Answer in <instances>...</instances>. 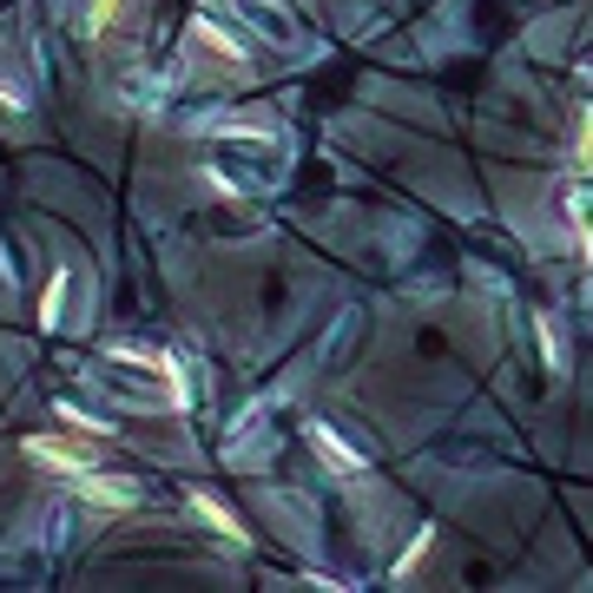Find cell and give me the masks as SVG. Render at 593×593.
<instances>
[{
	"mask_svg": "<svg viewBox=\"0 0 593 593\" xmlns=\"http://www.w3.org/2000/svg\"><path fill=\"white\" fill-rule=\"evenodd\" d=\"M106 357H113V363H133V370L165 376V402H172V409H185V402H192V396H185V370H178V357H165V350H139V343H106Z\"/></svg>",
	"mask_w": 593,
	"mask_h": 593,
	"instance_id": "3",
	"label": "cell"
},
{
	"mask_svg": "<svg viewBox=\"0 0 593 593\" xmlns=\"http://www.w3.org/2000/svg\"><path fill=\"white\" fill-rule=\"evenodd\" d=\"M185 508H192V521H205L212 534H224L231 547H244V521L231 515V508H224L218 495H205V488H192V495H185Z\"/></svg>",
	"mask_w": 593,
	"mask_h": 593,
	"instance_id": "4",
	"label": "cell"
},
{
	"mask_svg": "<svg viewBox=\"0 0 593 593\" xmlns=\"http://www.w3.org/2000/svg\"><path fill=\"white\" fill-rule=\"evenodd\" d=\"M27 461L33 468H47V475H60V482H74V475H86V468H99L93 461V448H79V443H60V436H27Z\"/></svg>",
	"mask_w": 593,
	"mask_h": 593,
	"instance_id": "2",
	"label": "cell"
},
{
	"mask_svg": "<svg viewBox=\"0 0 593 593\" xmlns=\"http://www.w3.org/2000/svg\"><path fill=\"white\" fill-rule=\"evenodd\" d=\"M192 40L205 47V54H218V60H231V67H244L251 54H244V40H231L218 20H192Z\"/></svg>",
	"mask_w": 593,
	"mask_h": 593,
	"instance_id": "5",
	"label": "cell"
},
{
	"mask_svg": "<svg viewBox=\"0 0 593 593\" xmlns=\"http://www.w3.org/2000/svg\"><path fill=\"white\" fill-rule=\"evenodd\" d=\"M119 7H126V0H93V7H86V40H99V33L113 27V13H119Z\"/></svg>",
	"mask_w": 593,
	"mask_h": 593,
	"instance_id": "9",
	"label": "cell"
},
{
	"mask_svg": "<svg viewBox=\"0 0 593 593\" xmlns=\"http://www.w3.org/2000/svg\"><path fill=\"white\" fill-rule=\"evenodd\" d=\"M67 284H74L67 271H54V278H47V291H40V330H54V323H60V303H67Z\"/></svg>",
	"mask_w": 593,
	"mask_h": 593,
	"instance_id": "7",
	"label": "cell"
},
{
	"mask_svg": "<svg viewBox=\"0 0 593 593\" xmlns=\"http://www.w3.org/2000/svg\"><path fill=\"white\" fill-rule=\"evenodd\" d=\"M60 416L74 422L79 436H99V443H113V422H99V416H86V409H74V402H60Z\"/></svg>",
	"mask_w": 593,
	"mask_h": 593,
	"instance_id": "8",
	"label": "cell"
},
{
	"mask_svg": "<svg viewBox=\"0 0 593 593\" xmlns=\"http://www.w3.org/2000/svg\"><path fill=\"white\" fill-rule=\"evenodd\" d=\"M74 495L86 508H99V515H133L146 495H139V482H126V475H106V468H86L74 475Z\"/></svg>",
	"mask_w": 593,
	"mask_h": 593,
	"instance_id": "1",
	"label": "cell"
},
{
	"mask_svg": "<svg viewBox=\"0 0 593 593\" xmlns=\"http://www.w3.org/2000/svg\"><path fill=\"white\" fill-rule=\"evenodd\" d=\"M310 443H317V455H323L330 468H363V448H350L330 422H310Z\"/></svg>",
	"mask_w": 593,
	"mask_h": 593,
	"instance_id": "6",
	"label": "cell"
},
{
	"mask_svg": "<svg viewBox=\"0 0 593 593\" xmlns=\"http://www.w3.org/2000/svg\"><path fill=\"white\" fill-rule=\"evenodd\" d=\"M581 158H587V165H593V113H587V119H581Z\"/></svg>",
	"mask_w": 593,
	"mask_h": 593,
	"instance_id": "10",
	"label": "cell"
}]
</instances>
